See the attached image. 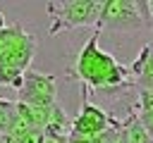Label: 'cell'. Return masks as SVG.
Segmentation results:
<instances>
[{
	"label": "cell",
	"mask_w": 153,
	"mask_h": 143,
	"mask_svg": "<svg viewBox=\"0 0 153 143\" xmlns=\"http://www.w3.org/2000/svg\"><path fill=\"white\" fill-rule=\"evenodd\" d=\"M100 31H93L91 38L84 43L74 60V79L81 81V86L88 91H115L122 88L129 81V67L120 64L110 52L100 50L98 45Z\"/></svg>",
	"instance_id": "1"
},
{
	"label": "cell",
	"mask_w": 153,
	"mask_h": 143,
	"mask_svg": "<svg viewBox=\"0 0 153 143\" xmlns=\"http://www.w3.org/2000/svg\"><path fill=\"white\" fill-rule=\"evenodd\" d=\"M45 12L50 17V33L79 29V26H96L100 14V2L96 0H62L48 2Z\"/></svg>",
	"instance_id": "2"
},
{
	"label": "cell",
	"mask_w": 153,
	"mask_h": 143,
	"mask_svg": "<svg viewBox=\"0 0 153 143\" xmlns=\"http://www.w3.org/2000/svg\"><path fill=\"white\" fill-rule=\"evenodd\" d=\"M143 26H146V21L139 12L136 0H105V2H100L96 31L131 33V31H141Z\"/></svg>",
	"instance_id": "3"
},
{
	"label": "cell",
	"mask_w": 153,
	"mask_h": 143,
	"mask_svg": "<svg viewBox=\"0 0 153 143\" xmlns=\"http://www.w3.org/2000/svg\"><path fill=\"white\" fill-rule=\"evenodd\" d=\"M17 102L33 105V107H53L57 102L55 76L36 69H26L22 76V86L17 88Z\"/></svg>",
	"instance_id": "4"
},
{
	"label": "cell",
	"mask_w": 153,
	"mask_h": 143,
	"mask_svg": "<svg viewBox=\"0 0 153 143\" xmlns=\"http://www.w3.org/2000/svg\"><path fill=\"white\" fill-rule=\"evenodd\" d=\"M112 124H115V119H112L105 110H100L98 105H93V102L88 100L86 91H84L81 110H79V114L72 119L69 133H72V136H81V138H93V136L103 133L105 129H110Z\"/></svg>",
	"instance_id": "5"
},
{
	"label": "cell",
	"mask_w": 153,
	"mask_h": 143,
	"mask_svg": "<svg viewBox=\"0 0 153 143\" xmlns=\"http://www.w3.org/2000/svg\"><path fill=\"white\" fill-rule=\"evenodd\" d=\"M129 76L136 83V91H153V45L146 43L136 60L129 67Z\"/></svg>",
	"instance_id": "6"
},
{
	"label": "cell",
	"mask_w": 153,
	"mask_h": 143,
	"mask_svg": "<svg viewBox=\"0 0 153 143\" xmlns=\"http://www.w3.org/2000/svg\"><path fill=\"white\" fill-rule=\"evenodd\" d=\"M14 110H17V114H19L31 129L43 131V129L48 126V122H50V110H53V107H33V105H24V102H17V100H14Z\"/></svg>",
	"instance_id": "7"
},
{
	"label": "cell",
	"mask_w": 153,
	"mask_h": 143,
	"mask_svg": "<svg viewBox=\"0 0 153 143\" xmlns=\"http://www.w3.org/2000/svg\"><path fill=\"white\" fill-rule=\"evenodd\" d=\"M136 117L141 122V126L148 131V136L153 138V91H136Z\"/></svg>",
	"instance_id": "8"
},
{
	"label": "cell",
	"mask_w": 153,
	"mask_h": 143,
	"mask_svg": "<svg viewBox=\"0 0 153 143\" xmlns=\"http://www.w3.org/2000/svg\"><path fill=\"white\" fill-rule=\"evenodd\" d=\"M120 129H122V136L127 143H153V138L148 136V131L141 126L136 112L131 117H127L124 122H120Z\"/></svg>",
	"instance_id": "9"
},
{
	"label": "cell",
	"mask_w": 153,
	"mask_h": 143,
	"mask_svg": "<svg viewBox=\"0 0 153 143\" xmlns=\"http://www.w3.org/2000/svg\"><path fill=\"white\" fill-rule=\"evenodd\" d=\"M14 114H17V110H14V100H5V98H0V136L10 131V124H12Z\"/></svg>",
	"instance_id": "10"
},
{
	"label": "cell",
	"mask_w": 153,
	"mask_h": 143,
	"mask_svg": "<svg viewBox=\"0 0 153 143\" xmlns=\"http://www.w3.org/2000/svg\"><path fill=\"white\" fill-rule=\"evenodd\" d=\"M43 141H45V136H43V131H38V129H29L24 136L17 138V143H43Z\"/></svg>",
	"instance_id": "11"
},
{
	"label": "cell",
	"mask_w": 153,
	"mask_h": 143,
	"mask_svg": "<svg viewBox=\"0 0 153 143\" xmlns=\"http://www.w3.org/2000/svg\"><path fill=\"white\" fill-rule=\"evenodd\" d=\"M65 143H91V138H81V136H72V133H69Z\"/></svg>",
	"instance_id": "12"
},
{
	"label": "cell",
	"mask_w": 153,
	"mask_h": 143,
	"mask_svg": "<svg viewBox=\"0 0 153 143\" xmlns=\"http://www.w3.org/2000/svg\"><path fill=\"white\" fill-rule=\"evenodd\" d=\"M0 143H17V138H12L10 133H2L0 136Z\"/></svg>",
	"instance_id": "13"
},
{
	"label": "cell",
	"mask_w": 153,
	"mask_h": 143,
	"mask_svg": "<svg viewBox=\"0 0 153 143\" xmlns=\"http://www.w3.org/2000/svg\"><path fill=\"white\" fill-rule=\"evenodd\" d=\"M65 141H67V138H45L43 143H65Z\"/></svg>",
	"instance_id": "14"
},
{
	"label": "cell",
	"mask_w": 153,
	"mask_h": 143,
	"mask_svg": "<svg viewBox=\"0 0 153 143\" xmlns=\"http://www.w3.org/2000/svg\"><path fill=\"white\" fill-rule=\"evenodd\" d=\"M5 26H7V24H5V14H2V12H0V31H2V29H5Z\"/></svg>",
	"instance_id": "15"
}]
</instances>
